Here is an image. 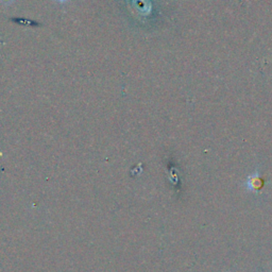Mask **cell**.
I'll return each mask as SVG.
<instances>
[{
  "label": "cell",
  "instance_id": "1",
  "mask_svg": "<svg viewBox=\"0 0 272 272\" xmlns=\"http://www.w3.org/2000/svg\"><path fill=\"white\" fill-rule=\"evenodd\" d=\"M246 186H247V189L250 191H256L259 187L262 186V181H260L257 172L249 175Z\"/></svg>",
  "mask_w": 272,
  "mask_h": 272
}]
</instances>
